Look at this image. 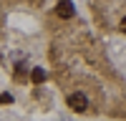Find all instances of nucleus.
<instances>
[{
    "instance_id": "f257e3e1",
    "label": "nucleus",
    "mask_w": 126,
    "mask_h": 121,
    "mask_svg": "<svg viewBox=\"0 0 126 121\" xmlns=\"http://www.w3.org/2000/svg\"><path fill=\"white\" fill-rule=\"evenodd\" d=\"M68 106H71L73 111H78V114H81V111L88 108V98L83 96V93H71V96H68Z\"/></svg>"
},
{
    "instance_id": "f03ea898",
    "label": "nucleus",
    "mask_w": 126,
    "mask_h": 121,
    "mask_svg": "<svg viewBox=\"0 0 126 121\" xmlns=\"http://www.w3.org/2000/svg\"><path fill=\"white\" fill-rule=\"evenodd\" d=\"M56 13H58L61 18H73V5L68 3V0H61L58 8H56Z\"/></svg>"
},
{
    "instance_id": "7ed1b4c3",
    "label": "nucleus",
    "mask_w": 126,
    "mask_h": 121,
    "mask_svg": "<svg viewBox=\"0 0 126 121\" xmlns=\"http://www.w3.org/2000/svg\"><path fill=\"white\" fill-rule=\"evenodd\" d=\"M30 81H33V83H43V81H46V71H43V68H33Z\"/></svg>"
},
{
    "instance_id": "20e7f679",
    "label": "nucleus",
    "mask_w": 126,
    "mask_h": 121,
    "mask_svg": "<svg viewBox=\"0 0 126 121\" xmlns=\"http://www.w3.org/2000/svg\"><path fill=\"white\" fill-rule=\"evenodd\" d=\"M10 101H13L10 93H0V104H10Z\"/></svg>"
},
{
    "instance_id": "39448f33",
    "label": "nucleus",
    "mask_w": 126,
    "mask_h": 121,
    "mask_svg": "<svg viewBox=\"0 0 126 121\" xmlns=\"http://www.w3.org/2000/svg\"><path fill=\"white\" fill-rule=\"evenodd\" d=\"M121 30H124V33H126V18L121 20Z\"/></svg>"
}]
</instances>
